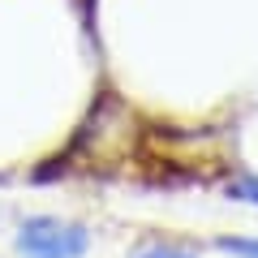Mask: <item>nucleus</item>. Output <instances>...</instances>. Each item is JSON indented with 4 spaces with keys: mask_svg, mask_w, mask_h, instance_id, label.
<instances>
[{
    "mask_svg": "<svg viewBox=\"0 0 258 258\" xmlns=\"http://www.w3.org/2000/svg\"><path fill=\"white\" fill-rule=\"evenodd\" d=\"M228 198H241V203L258 207V176H237V181H228Z\"/></svg>",
    "mask_w": 258,
    "mask_h": 258,
    "instance_id": "3",
    "label": "nucleus"
},
{
    "mask_svg": "<svg viewBox=\"0 0 258 258\" xmlns=\"http://www.w3.org/2000/svg\"><path fill=\"white\" fill-rule=\"evenodd\" d=\"M129 258H194V254L181 249V245H172V241H142Z\"/></svg>",
    "mask_w": 258,
    "mask_h": 258,
    "instance_id": "2",
    "label": "nucleus"
},
{
    "mask_svg": "<svg viewBox=\"0 0 258 258\" xmlns=\"http://www.w3.org/2000/svg\"><path fill=\"white\" fill-rule=\"evenodd\" d=\"M91 249V228L60 215H30L18 228L22 258H82Z\"/></svg>",
    "mask_w": 258,
    "mask_h": 258,
    "instance_id": "1",
    "label": "nucleus"
},
{
    "mask_svg": "<svg viewBox=\"0 0 258 258\" xmlns=\"http://www.w3.org/2000/svg\"><path fill=\"white\" fill-rule=\"evenodd\" d=\"M220 249L224 254H237V258H258V241L254 237H224Z\"/></svg>",
    "mask_w": 258,
    "mask_h": 258,
    "instance_id": "4",
    "label": "nucleus"
}]
</instances>
